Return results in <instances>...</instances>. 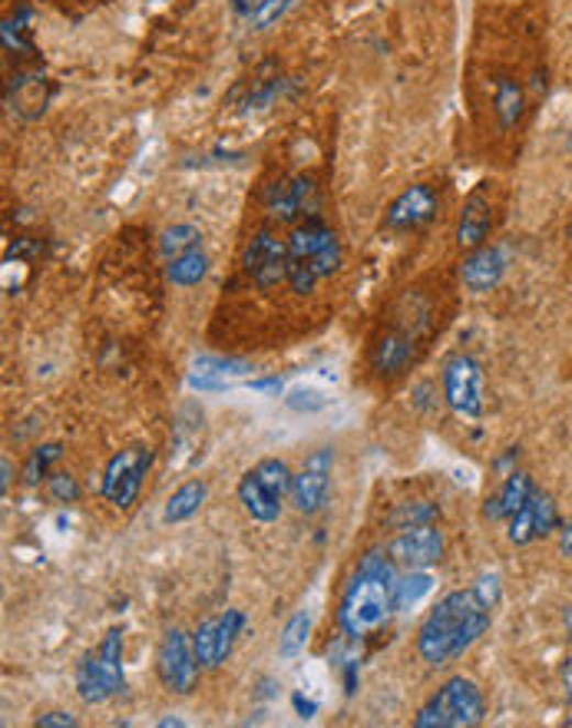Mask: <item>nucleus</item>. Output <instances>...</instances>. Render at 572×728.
<instances>
[{
	"label": "nucleus",
	"instance_id": "6ab92c4d",
	"mask_svg": "<svg viewBox=\"0 0 572 728\" xmlns=\"http://www.w3.org/2000/svg\"><path fill=\"white\" fill-rule=\"evenodd\" d=\"M529 493H532V480H529V474H516V470H513V474L503 480L499 493L486 500L483 517H486V520H509V517L529 500Z\"/></svg>",
	"mask_w": 572,
	"mask_h": 728
},
{
	"label": "nucleus",
	"instance_id": "dca6fc26",
	"mask_svg": "<svg viewBox=\"0 0 572 728\" xmlns=\"http://www.w3.org/2000/svg\"><path fill=\"white\" fill-rule=\"evenodd\" d=\"M490 229H493V199H490L486 186H480L463 203V213H460V222H457V246L473 252V249L486 246Z\"/></svg>",
	"mask_w": 572,
	"mask_h": 728
},
{
	"label": "nucleus",
	"instance_id": "393cba45",
	"mask_svg": "<svg viewBox=\"0 0 572 728\" xmlns=\"http://www.w3.org/2000/svg\"><path fill=\"white\" fill-rule=\"evenodd\" d=\"M193 645H196V659L202 669H216L219 662V616L206 619L196 632H193Z\"/></svg>",
	"mask_w": 572,
	"mask_h": 728
},
{
	"label": "nucleus",
	"instance_id": "1a4fd4ad",
	"mask_svg": "<svg viewBox=\"0 0 572 728\" xmlns=\"http://www.w3.org/2000/svg\"><path fill=\"white\" fill-rule=\"evenodd\" d=\"M156 669H160V678L169 692L176 695H189L199 682V659H196V645L193 639L183 632V629H169L163 635V645H160V655H156Z\"/></svg>",
	"mask_w": 572,
	"mask_h": 728
},
{
	"label": "nucleus",
	"instance_id": "7ed1b4c3",
	"mask_svg": "<svg viewBox=\"0 0 572 728\" xmlns=\"http://www.w3.org/2000/svg\"><path fill=\"white\" fill-rule=\"evenodd\" d=\"M341 269V242L338 236L321 222L308 219L298 226L288 239V285L298 295L315 292L321 279L338 275Z\"/></svg>",
	"mask_w": 572,
	"mask_h": 728
},
{
	"label": "nucleus",
	"instance_id": "c9c22d12",
	"mask_svg": "<svg viewBox=\"0 0 572 728\" xmlns=\"http://www.w3.org/2000/svg\"><path fill=\"white\" fill-rule=\"evenodd\" d=\"M562 678H565V695H569V702H572V659H569V665L562 669Z\"/></svg>",
	"mask_w": 572,
	"mask_h": 728
},
{
	"label": "nucleus",
	"instance_id": "bb28decb",
	"mask_svg": "<svg viewBox=\"0 0 572 728\" xmlns=\"http://www.w3.org/2000/svg\"><path fill=\"white\" fill-rule=\"evenodd\" d=\"M163 256L166 259H176V256H183V252H193V249H202V236H199V229H193V226H173V229H166L163 232Z\"/></svg>",
	"mask_w": 572,
	"mask_h": 728
},
{
	"label": "nucleus",
	"instance_id": "e433bc0d",
	"mask_svg": "<svg viewBox=\"0 0 572 728\" xmlns=\"http://www.w3.org/2000/svg\"><path fill=\"white\" fill-rule=\"evenodd\" d=\"M0 467H4V493H8L11 490V460L4 457V464H0Z\"/></svg>",
	"mask_w": 572,
	"mask_h": 728
},
{
	"label": "nucleus",
	"instance_id": "7c9ffc66",
	"mask_svg": "<svg viewBox=\"0 0 572 728\" xmlns=\"http://www.w3.org/2000/svg\"><path fill=\"white\" fill-rule=\"evenodd\" d=\"M288 404H292L295 411H318V408H324V398L315 394V391H292Z\"/></svg>",
	"mask_w": 572,
	"mask_h": 728
},
{
	"label": "nucleus",
	"instance_id": "cd10ccee",
	"mask_svg": "<svg viewBox=\"0 0 572 728\" xmlns=\"http://www.w3.org/2000/svg\"><path fill=\"white\" fill-rule=\"evenodd\" d=\"M61 454H64L61 444H44V447L31 450V460H28V467H24V480H28V483H41V480L51 474V464L61 460Z\"/></svg>",
	"mask_w": 572,
	"mask_h": 728
},
{
	"label": "nucleus",
	"instance_id": "f257e3e1",
	"mask_svg": "<svg viewBox=\"0 0 572 728\" xmlns=\"http://www.w3.org/2000/svg\"><path fill=\"white\" fill-rule=\"evenodd\" d=\"M496 599H499L496 576H480L470 589H457L443 596L417 632L420 659L433 669L460 659L490 629Z\"/></svg>",
	"mask_w": 572,
	"mask_h": 728
},
{
	"label": "nucleus",
	"instance_id": "72a5a7b5",
	"mask_svg": "<svg viewBox=\"0 0 572 728\" xmlns=\"http://www.w3.org/2000/svg\"><path fill=\"white\" fill-rule=\"evenodd\" d=\"M292 702H295V708L301 711V718H311V715H315V708H318L315 702H308V698H301V695H295Z\"/></svg>",
	"mask_w": 572,
	"mask_h": 728
},
{
	"label": "nucleus",
	"instance_id": "a878e982",
	"mask_svg": "<svg viewBox=\"0 0 572 728\" xmlns=\"http://www.w3.org/2000/svg\"><path fill=\"white\" fill-rule=\"evenodd\" d=\"M308 632H311V616H308V612H295V616L288 619L282 639H278V655H282V659H295V655L305 649Z\"/></svg>",
	"mask_w": 572,
	"mask_h": 728
},
{
	"label": "nucleus",
	"instance_id": "f3484780",
	"mask_svg": "<svg viewBox=\"0 0 572 728\" xmlns=\"http://www.w3.org/2000/svg\"><path fill=\"white\" fill-rule=\"evenodd\" d=\"M503 272H506L503 252L493 249V246H480V249H473L470 259L460 265V282H463L470 292H490V289L499 285Z\"/></svg>",
	"mask_w": 572,
	"mask_h": 728
},
{
	"label": "nucleus",
	"instance_id": "c756f323",
	"mask_svg": "<svg viewBox=\"0 0 572 728\" xmlns=\"http://www.w3.org/2000/svg\"><path fill=\"white\" fill-rule=\"evenodd\" d=\"M47 490H51V497L61 500V503H74L77 493H80V487H77V480H74L70 474H51V477H47Z\"/></svg>",
	"mask_w": 572,
	"mask_h": 728
},
{
	"label": "nucleus",
	"instance_id": "aec40b11",
	"mask_svg": "<svg viewBox=\"0 0 572 728\" xmlns=\"http://www.w3.org/2000/svg\"><path fill=\"white\" fill-rule=\"evenodd\" d=\"M298 4V0H232V11L235 18L252 28V31H268L275 28L292 8Z\"/></svg>",
	"mask_w": 572,
	"mask_h": 728
},
{
	"label": "nucleus",
	"instance_id": "f704fd0d",
	"mask_svg": "<svg viewBox=\"0 0 572 728\" xmlns=\"http://www.w3.org/2000/svg\"><path fill=\"white\" fill-rule=\"evenodd\" d=\"M252 388H255V391H272V394H278V391H282V381H278V378H268V381H252Z\"/></svg>",
	"mask_w": 572,
	"mask_h": 728
},
{
	"label": "nucleus",
	"instance_id": "39448f33",
	"mask_svg": "<svg viewBox=\"0 0 572 728\" xmlns=\"http://www.w3.org/2000/svg\"><path fill=\"white\" fill-rule=\"evenodd\" d=\"M486 715V702L483 692L473 678H447L430 698L427 705L417 711L414 725L417 728H470L480 725Z\"/></svg>",
	"mask_w": 572,
	"mask_h": 728
},
{
	"label": "nucleus",
	"instance_id": "9b49d317",
	"mask_svg": "<svg viewBox=\"0 0 572 728\" xmlns=\"http://www.w3.org/2000/svg\"><path fill=\"white\" fill-rule=\"evenodd\" d=\"M443 398L460 417L483 414V368L470 355H457L443 365Z\"/></svg>",
	"mask_w": 572,
	"mask_h": 728
},
{
	"label": "nucleus",
	"instance_id": "4be33fe9",
	"mask_svg": "<svg viewBox=\"0 0 572 728\" xmlns=\"http://www.w3.org/2000/svg\"><path fill=\"white\" fill-rule=\"evenodd\" d=\"M206 269H209L206 252H202V249H193V252H183V256L169 259L166 275H169V282H173V285L189 289V285H199V282L206 279Z\"/></svg>",
	"mask_w": 572,
	"mask_h": 728
},
{
	"label": "nucleus",
	"instance_id": "4c0bfd02",
	"mask_svg": "<svg viewBox=\"0 0 572 728\" xmlns=\"http://www.w3.org/2000/svg\"><path fill=\"white\" fill-rule=\"evenodd\" d=\"M569 242H572V222H569Z\"/></svg>",
	"mask_w": 572,
	"mask_h": 728
},
{
	"label": "nucleus",
	"instance_id": "473e14b6",
	"mask_svg": "<svg viewBox=\"0 0 572 728\" xmlns=\"http://www.w3.org/2000/svg\"><path fill=\"white\" fill-rule=\"evenodd\" d=\"M559 550H562L565 556H572V520L559 530Z\"/></svg>",
	"mask_w": 572,
	"mask_h": 728
},
{
	"label": "nucleus",
	"instance_id": "5701e85b",
	"mask_svg": "<svg viewBox=\"0 0 572 728\" xmlns=\"http://www.w3.org/2000/svg\"><path fill=\"white\" fill-rule=\"evenodd\" d=\"M493 110L499 117V127L509 130L516 127V120L522 117V90L516 80H499L496 84V94H493Z\"/></svg>",
	"mask_w": 572,
	"mask_h": 728
},
{
	"label": "nucleus",
	"instance_id": "423d86ee",
	"mask_svg": "<svg viewBox=\"0 0 572 728\" xmlns=\"http://www.w3.org/2000/svg\"><path fill=\"white\" fill-rule=\"evenodd\" d=\"M295 477L288 470L285 460L278 457H265L258 460L239 483V500L245 507V513L258 523H275L282 517V500L292 490Z\"/></svg>",
	"mask_w": 572,
	"mask_h": 728
},
{
	"label": "nucleus",
	"instance_id": "c85d7f7f",
	"mask_svg": "<svg viewBox=\"0 0 572 728\" xmlns=\"http://www.w3.org/2000/svg\"><path fill=\"white\" fill-rule=\"evenodd\" d=\"M433 517H437V507L433 503H400L391 517H387V523L391 526H397V530H407V526H420V523H433Z\"/></svg>",
	"mask_w": 572,
	"mask_h": 728
},
{
	"label": "nucleus",
	"instance_id": "2eb2a0df",
	"mask_svg": "<svg viewBox=\"0 0 572 728\" xmlns=\"http://www.w3.org/2000/svg\"><path fill=\"white\" fill-rule=\"evenodd\" d=\"M506 523H509V530H506L509 543L526 546V543H532V540H539V536H546V533L556 530V523H559V517H556V503H552L546 493L532 490L529 500H526V503H522Z\"/></svg>",
	"mask_w": 572,
	"mask_h": 728
},
{
	"label": "nucleus",
	"instance_id": "4468645a",
	"mask_svg": "<svg viewBox=\"0 0 572 728\" xmlns=\"http://www.w3.org/2000/svg\"><path fill=\"white\" fill-rule=\"evenodd\" d=\"M437 209H440V193H437V186L417 183V186L404 189V193L391 203L384 222H387V229H394V232H410V229L427 226V222L437 216Z\"/></svg>",
	"mask_w": 572,
	"mask_h": 728
},
{
	"label": "nucleus",
	"instance_id": "20e7f679",
	"mask_svg": "<svg viewBox=\"0 0 572 728\" xmlns=\"http://www.w3.org/2000/svg\"><path fill=\"white\" fill-rule=\"evenodd\" d=\"M427 332H430V308L407 295L400 312H397V318H391V325L371 345V368L381 378L404 374L414 365L417 348L427 338Z\"/></svg>",
	"mask_w": 572,
	"mask_h": 728
},
{
	"label": "nucleus",
	"instance_id": "a211bd4d",
	"mask_svg": "<svg viewBox=\"0 0 572 728\" xmlns=\"http://www.w3.org/2000/svg\"><path fill=\"white\" fill-rule=\"evenodd\" d=\"M311 196H315V186L308 180H288V183L272 189L268 209L278 222H292V219H298L311 209Z\"/></svg>",
	"mask_w": 572,
	"mask_h": 728
},
{
	"label": "nucleus",
	"instance_id": "412c9836",
	"mask_svg": "<svg viewBox=\"0 0 572 728\" xmlns=\"http://www.w3.org/2000/svg\"><path fill=\"white\" fill-rule=\"evenodd\" d=\"M206 497H209L206 480H189V483H183V487L169 497V503H166V510H163V520H166V523H183V520H189L193 513H199V507L206 503Z\"/></svg>",
	"mask_w": 572,
	"mask_h": 728
},
{
	"label": "nucleus",
	"instance_id": "f8f14e48",
	"mask_svg": "<svg viewBox=\"0 0 572 728\" xmlns=\"http://www.w3.org/2000/svg\"><path fill=\"white\" fill-rule=\"evenodd\" d=\"M331 470H334V447H318L308 454V460L301 464V470L292 483V500H295L298 513L311 517L324 507L328 487H331Z\"/></svg>",
	"mask_w": 572,
	"mask_h": 728
},
{
	"label": "nucleus",
	"instance_id": "ddd939ff",
	"mask_svg": "<svg viewBox=\"0 0 572 728\" xmlns=\"http://www.w3.org/2000/svg\"><path fill=\"white\" fill-rule=\"evenodd\" d=\"M387 553L404 569H427V566L440 563V556H443V533L433 523L407 526L391 540Z\"/></svg>",
	"mask_w": 572,
	"mask_h": 728
},
{
	"label": "nucleus",
	"instance_id": "b1692460",
	"mask_svg": "<svg viewBox=\"0 0 572 728\" xmlns=\"http://www.w3.org/2000/svg\"><path fill=\"white\" fill-rule=\"evenodd\" d=\"M430 589H433V576L410 569V576L394 579V609H414Z\"/></svg>",
	"mask_w": 572,
	"mask_h": 728
},
{
	"label": "nucleus",
	"instance_id": "f03ea898",
	"mask_svg": "<svg viewBox=\"0 0 572 728\" xmlns=\"http://www.w3.org/2000/svg\"><path fill=\"white\" fill-rule=\"evenodd\" d=\"M394 566L397 563L391 559V553H381V550H371L361 559L338 609V626L344 635L361 639V635L377 632L387 622L394 609Z\"/></svg>",
	"mask_w": 572,
	"mask_h": 728
},
{
	"label": "nucleus",
	"instance_id": "6e6552de",
	"mask_svg": "<svg viewBox=\"0 0 572 728\" xmlns=\"http://www.w3.org/2000/svg\"><path fill=\"white\" fill-rule=\"evenodd\" d=\"M153 464V450L150 447H127L120 450L110 464H107V474H103V497L107 503L120 507V510H130L143 490V477Z\"/></svg>",
	"mask_w": 572,
	"mask_h": 728
},
{
	"label": "nucleus",
	"instance_id": "2f4dec72",
	"mask_svg": "<svg viewBox=\"0 0 572 728\" xmlns=\"http://www.w3.org/2000/svg\"><path fill=\"white\" fill-rule=\"evenodd\" d=\"M37 725H41V728H74L77 718H74L70 711H47V715L37 718Z\"/></svg>",
	"mask_w": 572,
	"mask_h": 728
},
{
	"label": "nucleus",
	"instance_id": "9d476101",
	"mask_svg": "<svg viewBox=\"0 0 572 728\" xmlns=\"http://www.w3.org/2000/svg\"><path fill=\"white\" fill-rule=\"evenodd\" d=\"M242 265L258 292H272L282 282H288V242H282L275 232H255L245 246Z\"/></svg>",
	"mask_w": 572,
	"mask_h": 728
},
{
	"label": "nucleus",
	"instance_id": "0eeeda50",
	"mask_svg": "<svg viewBox=\"0 0 572 728\" xmlns=\"http://www.w3.org/2000/svg\"><path fill=\"white\" fill-rule=\"evenodd\" d=\"M123 685V632L113 629L100 642L94 655H87L77 669V692L84 702L100 705L110 695H117Z\"/></svg>",
	"mask_w": 572,
	"mask_h": 728
}]
</instances>
